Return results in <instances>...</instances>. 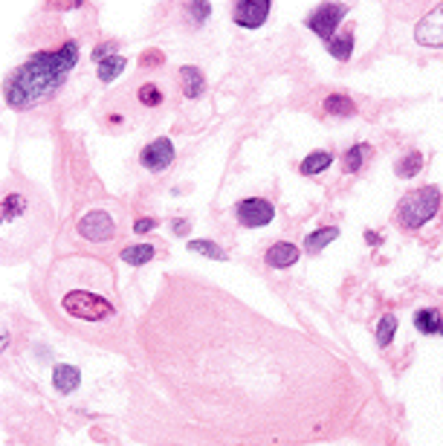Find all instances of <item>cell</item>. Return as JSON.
I'll list each match as a JSON object with an SVG mask.
<instances>
[{"instance_id":"1","label":"cell","mask_w":443,"mask_h":446,"mask_svg":"<svg viewBox=\"0 0 443 446\" xmlns=\"http://www.w3.org/2000/svg\"><path fill=\"white\" fill-rule=\"evenodd\" d=\"M47 293L58 313L73 322L99 325L119 313L113 266L93 255L58 258L47 276Z\"/></svg>"},{"instance_id":"2","label":"cell","mask_w":443,"mask_h":446,"mask_svg":"<svg viewBox=\"0 0 443 446\" xmlns=\"http://www.w3.org/2000/svg\"><path fill=\"white\" fill-rule=\"evenodd\" d=\"M79 41H64L52 49L35 52L6 81V104L12 111H32L56 96L79 64Z\"/></svg>"},{"instance_id":"3","label":"cell","mask_w":443,"mask_h":446,"mask_svg":"<svg viewBox=\"0 0 443 446\" xmlns=\"http://www.w3.org/2000/svg\"><path fill=\"white\" fill-rule=\"evenodd\" d=\"M437 209H440V191L435 186H423L417 191H409L405 198L397 203V223L403 229H420V226H426L435 215H437Z\"/></svg>"},{"instance_id":"4","label":"cell","mask_w":443,"mask_h":446,"mask_svg":"<svg viewBox=\"0 0 443 446\" xmlns=\"http://www.w3.org/2000/svg\"><path fill=\"white\" fill-rule=\"evenodd\" d=\"M76 232L79 238L87 244H96V246H108L113 241H119L122 235V215L113 209H87L84 215L76 221Z\"/></svg>"},{"instance_id":"5","label":"cell","mask_w":443,"mask_h":446,"mask_svg":"<svg viewBox=\"0 0 443 446\" xmlns=\"http://www.w3.org/2000/svg\"><path fill=\"white\" fill-rule=\"evenodd\" d=\"M351 6L345 3H325V6H316L310 15H307V26L313 29V35H319L322 41H333L336 38V29H339L342 17L348 15Z\"/></svg>"},{"instance_id":"6","label":"cell","mask_w":443,"mask_h":446,"mask_svg":"<svg viewBox=\"0 0 443 446\" xmlns=\"http://www.w3.org/2000/svg\"><path fill=\"white\" fill-rule=\"evenodd\" d=\"M235 218L241 226L246 229H261V226H267L273 223L275 218V206L270 200H264V198H246L235 206Z\"/></svg>"},{"instance_id":"7","label":"cell","mask_w":443,"mask_h":446,"mask_svg":"<svg viewBox=\"0 0 443 446\" xmlns=\"http://www.w3.org/2000/svg\"><path fill=\"white\" fill-rule=\"evenodd\" d=\"M174 157H177L174 142L168 136H156V139H151L148 145L143 148V154H139V163H143V168H148L151 174H163L166 168H171Z\"/></svg>"},{"instance_id":"8","label":"cell","mask_w":443,"mask_h":446,"mask_svg":"<svg viewBox=\"0 0 443 446\" xmlns=\"http://www.w3.org/2000/svg\"><path fill=\"white\" fill-rule=\"evenodd\" d=\"M414 41H417L420 47H429V49H432V47H435V49L443 47V3H437L435 9H429V12L417 21V26H414Z\"/></svg>"},{"instance_id":"9","label":"cell","mask_w":443,"mask_h":446,"mask_svg":"<svg viewBox=\"0 0 443 446\" xmlns=\"http://www.w3.org/2000/svg\"><path fill=\"white\" fill-rule=\"evenodd\" d=\"M270 0H241L232 9V21L243 29H261L270 17Z\"/></svg>"},{"instance_id":"10","label":"cell","mask_w":443,"mask_h":446,"mask_svg":"<svg viewBox=\"0 0 443 446\" xmlns=\"http://www.w3.org/2000/svg\"><path fill=\"white\" fill-rule=\"evenodd\" d=\"M298 258H301V249L296 244H287V241H278L264 253V261H267L270 266H275V270H287V266H293Z\"/></svg>"},{"instance_id":"11","label":"cell","mask_w":443,"mask_h":446,"mask_svg":"<svg viewBox=\"0 0 443 446\" xmlns=\"http://www.w3.org/2000/svg\"><path fill=\"white\" fill-rule=\"evenodd\" d=\"M52 385H56L58 395H73L81 385V371L76 365H56V371H52Z\"/></svg>"},{"instance_id":"12","label":"cell","mask_w":443,"mask_h":446,"mask_svg":"<svg viewBox=\"0 0 443 446\" xmlns=\"http://www.w3.org/2000/svg\"><path fill=\"white\" fill-rule=\"evenodd\" d=\"M203 87H206V79L198 67H180V90L186 99H198L203 93Z\"/></svg>"},{"instance_id":"13","label":"cell","mask_w":443,"mask_h":446,"mask_svg":"<svg viewBox=\"0 0 443 446\" xmlns=\"http://www.w3.org/2000/svg\"><path fill=\"white\" fill-rule=\"evenodd\" d=\"M336 238H339V229H336V226H322V229H316V232H310V235L305 238V253L319 255V253H322L328 244H333Z\"/></svg>"},{"instance_id":"14","label":"cell","mask_w":443,"mask_h":446,"mask_svg":"<svg viewBox=\"0 0 443 446\" xmlns=\"http://www.w3.org/2000/svg\"><path fill=\"white\" fill-rule=\"evenodd\" d=\"M330 166H333V154H330V151H313V154H307L305 159H301L298 171L305 174V177H313V174L328 171Z\"/></svg>"},{"instance_id":"15","label":"cell","mask_w":443,"mask_h":446,"mask_svg":"<svg viewBox=\"0 0 443 446\" xmlns=\"http://www.w3.org/2000/svg\"><path fill=\"white\" fill-rule=\"evenodd\" d=\"M154 253L156 249L151 246V244H134V246H125L122 249V261L125 264H131V266H143V264H148L151 258H154Z\"/></svg>"},{"instance_id":"16","label":"cell","mask_w":443,"mask_h":446,"mask_svg":"<svg viewBox=\"0 0 443 446\" xmlns=\"http://www.w3.org/2000/svg\"><path fill=\"white\" fill-rule=\"evenodd\" d=\"M328 52L336 58V61H348L351 58V52H353V32L345 29L342 35H336V38L328 44Z\"/></svg>"},{"instance_id":"17","label":"cell","mask_w":443,"mask_h":446,"mask_svg":"<svg viewBox=\"0 0 443 446\" xmlns=\"http://www.w3.org/2000/svg\"><path fill=\"white\" fill-rule=\"evenodd\" d=\"M325 113H330V116H353L357 113V104H353L348 96H342V93H330L325 99Z\"/></svg>"},{"instance_id":"18","label":"cell","mask_w":443,"mask_h":446,"mask_svg":"<svg viewBox=\"0 0 443 446\" xmlns=\"http://www.w3.org/2000/svg\"><path fill=\"white\" fill-rule=\"evenodd\" d=\"M128 67V61L122 58V56H108L104 61H99V79L108 84V81H113V79H119L122 76V70Z\"/></svg>"},{"instance_id":"19","label":"cell","mask_w":443,"mask_h":446,"mask_svg":"<svg viewBox=\"0 0 443 446\" xmlns=\"http://www.w3.org/2000/svg\"><path fill=\"white\" fill-rule=\"evenodd\" d=\"M394 333H397V316L394 313H385L377 325V345L380 348H388L394 342Z\"/></svg>"},{"instance_id":"20","label":"cell","mask_w":443,"mask_h":446,"mask_svg":"<svg viewBox=\"0 0 443 446\" xmlns=\"http://www.w3.org/2000/svg\"><path fill=\"white\" fill-rule=\"evenodd\" d=\"M440 322H443V319H440L437 310H432V308H423V310L414 313V325H417L420 333H437Z\"/></svg>"},{"instance_id":"21","label":"cell","mask_w":443,"mask_h":446,"mask_svg":"<svg viewBox=\"0 0 443 446\" xmlns=\"http://www.w3.org/2000/svg\"><path fill=\"white\" fill-rule=\"evenodd\" d=\"M188 249L191 253H200V255L211 258V261H226V249L218 246L215 241H188Z\"/></svg>"},{"instance_id":"22","label":"cell","mask_w":443,"mask_h":446,"mask_svg":"<svg viewBox=\"0 0 443 446\" xmlns=\"http://www.w3.org/2000/svg\"><path fill=\"white\" fill-rule=\"evenodd\" d=\"M394 168H397V177H403V180H405V177H414V174L423 168V157H420V151L405 154V157L400 159V163H397Z\"/></svg>"},{"instance_id":"23","label":"cell","mask_w":443,"mask_h":446,"mask_svg":"<svg viewBox=\"0 0 443 446\" xmlns=\"http://www.w3.org/2000/svg\"><path fill=\"white\" fill-rule=\"evenodd\" d=\"M136 99L139 102H143L145 104V108H159V104H163V90H159V87L156 84H143V87H139V90H136Z\"/></svg>"},{"instance_id":"24","label":"cell","mask_w":443,"mask_h":446,"mask_svg":"<svg viewBox=\"0 0 443 446\" xmlns=\"http://www.w3.org/2000/svg\"><path fill=\"white\" fill-rule=\"evenodd\" d=\"M365 145H362V142H357V145H353L348 154H345V168L353 174V171H360L362 168V159H365Z\"/></svg>"},{"instance_id":"25","label":"cell","mask_w":443,"mask_h":446,"mask_svg":"<svg viewBox=\"0 0 443 446\" xmlns=\"http://www.w3.org/2000/svg\"><path fill=\"white\" fill-rule=\"evenodd\" d=\"M186 9L194 15V21H198V24H203L206 21V17H209V3H186Z\"/></svg>"},{"instance_id":"26","label":"cell","mask_w":443,"mask_h":446,"mask_svg":"<svg viewBox=\"0 0 443 446\" xmlns=\"http://www.w3.org/2000/svg\"><path fill=\"white\" fill-rule=\"evenodd\" d=\"M156 218H139L136 223H134V232H136V235H145V232H151V229H156Z\"/></svg>"},{"instance_id":"27","label":"cell","mask_w":443,"mask_h":446,"mask_svg":"<svg viewBox=\"0 0 443 446\" xmlns=\"http://www.w3.org/2000/svg\"><path fill=\"white\" fill-rule=\"evenodd\" d=\"M174 229H177V232H186V229H188V223H180V221H174Z\"/></svg>"},{"instance_id":"28","label":"cell","mask_w":443,"mask_h":446,"mask_svg":"<svg viewBox=\"0 0 443 446\" xmlns=\"http://www.w3.org/2000/svg\"><path fill=\"white\" fill-rule=\"evenodd\" d=\"M437 333H440V336H443V322H440V328H437Z\"/></svg>"}]
</instances>
